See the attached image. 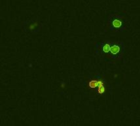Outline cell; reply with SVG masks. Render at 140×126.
Returning <instances> with one entry per match:
<instances>
[{
    "instance_id": "obj_5",
    "label": "cell",
    "mask_w": 140,
    "mask_h": 126,
    "mask_svg": "<svg viewBox=\"0 0 140 126\" xmlns=\"http://www.w3.org/2000/svg\"><path fill=\"white\" fill-rule=\"evenodd\" d=\"M35 28L37 29V30L40 29L39 27V22L34 21V22H30V23L28 25V29L31 31H35Z\"/></svg>"
},
{
    "instance_id": "obj_4",
    "label": "cell",
    "mask_w": 140,
    "mask_h": 126,
    "mask_svg": "<svg viewBox=\"0 0 140 126\" xmlns=\"http://www.w3.org/2000/svg\"><path fill=\"white\" fill-rule=\"evenodd\" d=\"M112 42V41H110V40H105V41L99 42L96 44V54L101 59L107 61L108 55L111 51Z\"/></svg>"
},
{
    "instance_id": "obj_2",
    "label": "cell",
    "mask_w": 140,
    "mask_h": 126,
    "mask_svg": "<svg viewBox=\"0 0 140 126\" xmlns=\"http://www.w3.org/2000/svg\"><path fill=\"white\" fill-rule=\"evenodd\" d=\"M85 85L89 89L94 90L95 93L98 96H103L106 93V84L103 79L101 78V75H91L88 79Z\"/></svg>"
},
{
    "instance_id": "obj_3",
    "label": "cell",
    "mask_w": 140,
    "mask_h": 126,
    "mask_svg": "<svg viewBox=\"0 0 140 126\" xmlns=\"http://www.w3.org/2000/svg\"><path fill=\"white\" fill-rule=\"evenodd\" d=\"M125 50V44L122 41H112L107 61H120L123 57Z\"/></svg>"
},
{
    "instance_id": "obj_1",
    "label": "cell",
    "mask_w": 140,
    "mask_h": 126,
    "mask_svg": "<svg viewBox=\"0 0 140 126\" xmlns=\"http://www.w3.org/2000/svg\"><path fill=\"white\" fill-rule=\"evenodd\" d=\"M107 26L112 31L121 33L125 29L126 19L123 15L111 13L107 17Z\"/></svg>"
}]
</instances>
